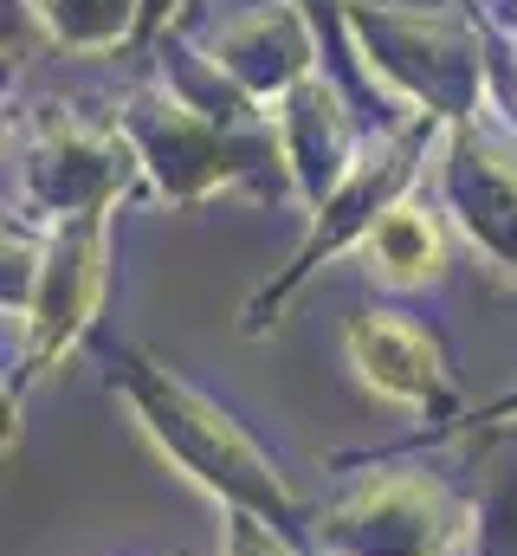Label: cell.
I'll return each mask as SVG.
<instances>
[{
  "label": "cell",
  "instance_id": "1",
  "mask_svg": "<svg viewBox=\"0 0 517 556\" xmlns=\"http://www.w3.org/2000/svg\"><path fill=\"white\" fill-rule=\"evenodd\" d=\"M356 350L369 356V376H382L388 389H420L427 350H420L414 330H401V324H363L356 330Z\"/></svg>",
  "mask_w": 517,
  "mask_h": 556
},
{
  "label": "cell",
  "instance_id": "2",
  "mask_svg": "<svg viewBox=\"0 0 517 556\" xmlns=\"http://www.w3.org/2000/svg\"><path fill=\"white\" fill-rule=\"evenodd\" d=\"M376 253H382V266L394 278L427 273L433 266V227L420 214H388L382 227H376Z\"/></svg>",
  "mask_w": 517,
  "mask_h": 556
}]
</instances>
